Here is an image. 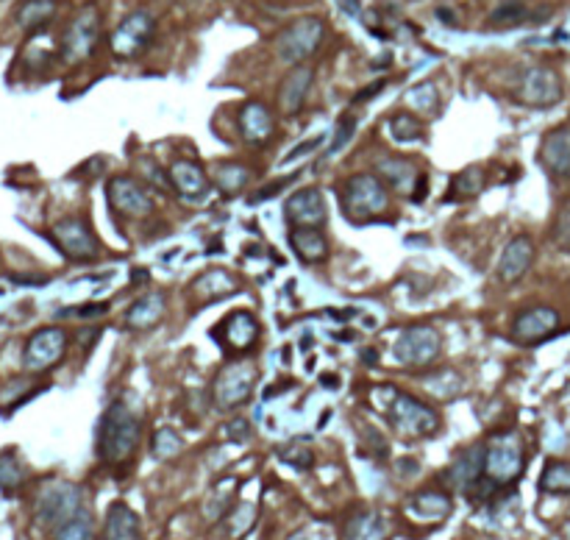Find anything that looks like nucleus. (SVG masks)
I'll use <instances>...</instances> for the list:
<instances>
[{
    "mask_svg": "<svg viewBox=\"0 0 570 540\" xmlns=\"http://www.w3.org/2000/svg\"><path fill=\"white\" fill-rule=\"evenodd\" d=\"M343 207H345V218L353 223H370L376 218H381L387 210H390V195H387V187L379 176L373 173H359L345 182L343 190Z\"/></svg>",
    "mask_w": 570,
    "mask_h": 540,
    "instance_id": "nucleus-3",
    "label": "nucleus"
},
{
    "mask_svg": "<svg viewBox=\"0 0 570 540\" xmlns=\"http://www.w3.org/2000/svg\"><path fill=\"white\" fill-rule=\"evenodd\" d=\"M390 132H393V137H396L398 142H414V140L426 137V125H423L418 117H414V115L401 112V115H396V117L390 120Z\"/></svg>",
    "mask_w": 570,
    "mask_h": 540,
    "instance_id": "nucleus-35",
    "label": "nucleus"
},
{
    "mask_svg": "<svg viewBox=\"0 0 570 540\" xmlns=\"http://www.w3.org/2000/svg\"><path fill=\"white\" fill-rule=\"evenodd\" d=\"M153 29H157V22H153L150 12H145V9L132 12L112 34L115 56L117 59H132V56L142 54L150 42V37H153Z\"/></svg>",
    "mask_w": 570,
    "mask_h": 540,
    "instance_id": "nucleus-11",
    "label": "nucleus"
},
{
    "mask_svg": "<svg viewBox=\"0 0 570 540\" xmlns=\"http://www.w3.org/2000/svg\"><path fill=\"white\" fill-rule=\"evenodd\" d=\"M348 540H384V521L379 516H359L348 529Z\"/></svg>",
    "mask_w": 570,
    "mask_h": 540,
    "instance_id": "nucleus-36",
    "label": "nucleus"
},
{
    "mask_svg": "<svg viewBox=\"0 0 570 540\" xmlns=\"http://www.w3.org/2000/svg\"><path fill=\"white\" fill-rule=\"evenodd\" d=\"M165 315V296L153 293V296H142L140 301H134L125 313V323L142 331L150 329L153 323H159V318Z\"/></svg>",
    "mask_w": 570,
    "mask_h": 540,
    "instance_id": "nucleus-28",
    "label": "nucleus"
},
{
    "mask_svg": "<svg viewBox=\"0 0 570 540\" xmlns=\"http://www.w3.org/2000/svg\"><path fill=\"white\" fill-rule=\"evenodd\" d=\"M240 279L234 273H228L223 268H215V270H206L200 279H195V285H192V293L203 301V304H209V301H220V298H228V296H234L240 290Z\"/></svg>",
    "mask_w": 570,
    "mask_h": 540,
    "instance_id": "nucleus-24",
    "label": "nucleus"
},
{
    "mask_svg": "<svg viewBox=\"0 0 570 540\" xmlns=\"http://www.w3.org/2000/svg\"><path fill=\"white\" fill-rule=\"evenodd\" d=\"M215 334L220 338V346L234 354V351H251L256 346L259 338V323L251 313H231L217 329Z\"/></svg>",
    "mask_w": 570,
    "mask_h": 540,
    "instance_id": "nucleus-17",
    "label": "nucleus"
},
{
    "mask_svg": "<svg viewBox=\"0 0 570 540\" xmlns=\"http://www.w3.org/2000/svg\"><path fill=\"white\" fill-rule=\"evenodd\" d=\"M481 476H484V449L481 446H473L464 454H459L451 462V468L446 471V482L451 487H456V491H471Z\"/></svg>",
    "mask_w": 570,
    "mask_h": 540,
    "instance_id": "nucleus-21",
    "label": "nucleus"
},
{
    "mask_svg": "<svg viewBox=\"0 0 570 540\" xmlns=\"http://www.w3.org/2000/svg\"><path fill=\"white\" fill-rule=\"evenodd\" d=\"M340 6L351 17H362V0H340Z\"/></svg>",
    "mask_w": 570,
    "mask_h": 540,
    "instance_id": "nucleus-51",
    "label": "nucleus"
},
{
    "mask_svg": "<svg viewBox=\"0 0 570 540\" xmlns=\"http://www.w3.org/2000/svg\"><path fill=\"white\" fill-rule=\"evenodd\" d=\"M231 432H228V437H231V441H248V437H251V424L248 421H234V424H231L228 426Z\"/></svg>",
    "mask_w": 570,
    "mask_h": 540,
    "instance_id": "nucleus-48",
    "label": "nucleus"
},
{
    "mask_svg": "<svg viewBox=\"0 0 570 540\" xmlns=\"http://www.w3.org/2000/svg\"><path fill=\"white\" fill-rule=\"evenodd\" d=\"M290 540H315V535H309V532H298V535H293Z\"/></svg>",
    "mask_w": 570,
    "mask_h": 540,
    "instance_id": "nucleus-52",
    "label": "nucleus"
},
{
    "mask_svg": "<svg viewBox=\"0 0 570 540\" xmlns=\"http://www.w3.org/2000/svg\"><path fill=\"white\" fill-rule=\"evenodd\" d=\"M529 20H532V12L523 4H517V0H509V4H501L487 17V25L489 29H515V25L529 22Z\"/></svg>",
    "mask_w": 570,
    "mask_h": 540,
    "instance_id": "nucleus-32",
    "label": "nucleus"
},
{
    "mask_svg": "<svg viewBox=\"0 0 570 540\" xmlns=\"http://www.w3.org/2000/svg\"><path fill=\"white\" fill-rule=\"evenodd\" d=\"M554 243L562 251H570V207H565L554 223Z\"/></svg>",
    "mask_w": 570,
    "mask_h": 540,
    "instance_id": "nucleus-43",
    "label": "nucleus"
},
{
    "mask_svg": "<svg viewBox=\"0 0 570 540\" xmlns=\"http://www.w3.org/2000/svg\"><path fill=\"white\" fill-rule=\"evenodd\" d=\"M81 512V491L72 484H56L42 493L39 499V519L45 524L62 527L64 521L75 519Z\"/></svg>",
    "mask_w": 570,
    "mask_h": 540,
    "instance_id": "nucleus-15",
    "label": "nucleus"
},
{
    "mask_svg": "<svg viewBox=\"0 0 570 540\" xmlns=\"http://www.w3.org/2000/svg\"><path fill=\"white\" fill-rule=\"evenodd\" d=\"M534 262V243L526 235H517L515 240H509V245L501 253L498 262V279L504 285H515L526 276V270Z\"/></svg>",
    "mask_w": 570,
    "mask_h": 540,
    "instance_id": "nucleus-18",
    "label": "nucleus"
},
{
    "mask_svg": "<svg viewBox=\"0 0 570 540\" xmlns=\"http://www.w3.org/2000/svg\"><path fill=\"white\" fill-rule=\"evenodd\" d=\"M526 468L523 443L515 432H496L484 449V476L489 484L506 487L521 479Z\"/></svg>",
    "mask_w": 570,
    "mask_h": 540,
    "instance_id": "nucleus-2",
    "label": "nucleus"
},
{
    "mask_svg": "<svg viewBox=\"0 0 570 540\" xmlns=\"http://www.w3.org/2000/svg\"><path fill=\"white\" fill-rule=\"evenodd\" d=\"M89 537H92V521L84 510L56 529V540H89Z\"/></svg>",
    "mask_w": 570,
    "mask_h": 540,
    "instance_id": "nucleus-37",
    "label": "nucleus"
},
{
    "mask_svg": "<svg viewBox=\"0 0 570 540\" xmlns=\"http://www.w3.org/2000/svg\"><path fill=\"white\" fill-rule=\"evenodd\" d=\"M559 323L562 318L554 306H529V310L517 313L512 323V338L517 343H542L554 331H559Z\"/></svg>",
    "mask_w": 570,
    "mask_h": 540,
    "instance_id": "nucleus-14",
    "label": "nucleus"
},
{
    "mask_svg": "<svg viewBox=\"0 0 570 540\" xmlns=\"http://www.w3.org/2000/svg\"><path fill=\"white\" fill-rule=\"evenodd\" d=\"M153 457L157 459H170L173 454L181 451V437L173 432V429H159L157 434H153Z\"/></svg>",
    "mask_w": 570,
    "mask_h": 540,
    "instance_id": "nucleus-38",
    "label": "nucleus"
},
{
    "mask_svg": "<svg viewBox=\"0 0 570 540\" xmlns=\"http://www.w3.org/2000/svg\"><path fill=\"white\" fill-rule=\"evenodd\" d=\"M103 540H142L137 512L132 507H125V504H115L109 510L106 537H103Z\"/></svg>",
    "mask_w": 570,
    "mask_h": 540,
    "instance_id": "nucleus-27",
    "label": "nucleus"
},
{
    "mask_svg": "<svg viewBox=\"0 0 570 540\" xmlns=\"http://www.w3.org/2000/svg\"><path fill=\"white\" fill-rule=\"evenodd\" d=\"M106 195H109L112 212L125 218V220H140V218H148L153 212V203H150L145 187L137 184L134 178H128V176L112 178L109 187H106Z\"/></svg>",
    "mask_w": 570,
    "mask_h": 540,
    "instance_id": "nucleus-12",
    "label": "nucleus"
},
{
    "mask_svg": "<svg viewBox=\"0 0 570 540\" xmlns=\"http://www.w3.org/2000/svg\"><path fill=\"white\" fill-rule=\"evenodd\" d=\"M409 100L414 107H418L421 112H431V109H437V90H434V84H421V87H414L412 90V95H409Z\"/></svg>",
    "mask_w": 570,
    "mask_h": 540,
    "instance_id": "nucleus-42",
    "label": "nucleus"
},
{
    "mask_svg": "<svg viewBox=\"0 0 570 540\" xmlns=\"http://www.w3.org/2000/svg\"><path fill=\"white\" fill-rule=\"evenodd\" d=\"M540 487L546 493H570V462H549L540 476Z\"/></svg>",
    "mask_w": 570,
    "mask_h": 540,
    "instance_id": "nucleus-33",
    "label": "nucleus"
},
{
    "mask_svg": "<svg viewBox=\"0 0 570 540\" xmlns=\"http://www.w3.org/2000/svg\"><path fill=\"white\" fill-rule=\"evenodd\" d=\"M323 37H326V25L320 17H301L278 34V42H276L278 59L287 64H301L320 47Z\"/></svg>",
    "mask_w": 570,
    "mask_h": 540,
    "instance_id": "nucleus-5",
    "label": "nucleus"
},
{
    "mask_svg": "<svg viewBox=\"0 0 570 540\" xmlns=\"http://www.w3.org/2000/svg\"><path fill=\"white\" fill-rule=\"evenodd\" d=\"M323 140H326V134H320V137H315V140H309V142H301L298 148H293L287 157H284V165L287 162H293V159H298V157H306V153H312V150H318L320 145H323Z\"/></svg>",
    "mask_w": 570,
    "mask_h": 540,
    "instance_id": "nucleus-47",
    "label": "nucleus"
},
{
    "mask_svg": "<svg viewBox=\"0 0 570 540\" xmlns=\"http://www.w3.org/2000/svg\"><path fill=\"white\" fill-rule=\"evenodd\" d=\"M379 173H381L398 193H404V195H409V198H412L414 187H418L421 176H423V173H418V167H414L409 159H381V162H379Z\"/></svg>",
    "mask_w": 570,
    "mask_h": 540,
    "instance_id": "nucleus-26",
    "label": "nucleus"
},
{
    "mask_svg": "<svg viewBox=\"0 0 570 540\" xmlns=\"http://www.w3.org/2000/svg\"><path fill=\"white\" fill-rule=\"evenodd\" d=\"M248 178H251V170L242 167V165H234V162H225L220 165L217 170V187L223 190V195H237L242 193V187L248 184Z\"/></svg>",
    "mask_w": 570,
    "mask_h": 540,
    "instance_id": "nucleus-34",
    "label": "nucleus"
},
{
    "mask_svg": "<svg viewBox=\"0 0 570 540\" xmlns=\"http://www.w3.org/2000/svg\"><path fill=\"white\" fill-rule=\"evenodd\" d=\"M284 218L290 220L293 228H320L326 223V201L323 193L309 187L298 190L287 198V207H284Z\"/></svg>",
    "mask_w": 570,
    "mask_h": 540,
    "instance_id": "nucleus-16",
    "label": "nucleus"
},
{
    "mask_svg": "<svg viewBox=\"0 0 570 540\" xmlns=\"http://www.w3.org/2000/svg\"><path fill=\"white\" fill-rule=\"evenodd\" d=\"M290 245L295 256L306 265H318L328 256V240L320 228H293L290 231Z\"/></svg>",
    "mask_w": 570,
    "mask_h": 540,
    "instance_id": "nucleus-25",
    "label": "nucleus"
},
{
    "mask_svg": "<svg viewBox=\"0 0 570 540\" xmlns=\"http://www.w3.org/2000/svg\"><path fill=\"white\" fill-rule=\"evenodd\" d=\"M390 421L404 437H429L439 429V416L409 393H396L390 404Z\"/></svg>",
    "mask_w": 570,
    "mask_h": 540,
    "instance_id": "nucleus-7",
    "label": "nucleus"
},
{
    "mask_svg": "<svg viewBox=\"0 0 570 540\" xmlns=\"http://www.w3.org/2000/svg\"><path fill=\"white\" fill-rule=\"evenodd\" d=\"M54 12H56L54 0H25V4L20 6V12H17V22L22 25L25 31H37L50 17H54Z\"/></svg>",
    "mask_w": 570,
    "mask_h": 540,
    "instance_id": "nucleus-31",
    "label": "nucleus"
},
{
    "mask_svg": "<svg viewBox=\"0 0 570 540\" xmlns=\"http://www.w3.org/2000/svg\"><path fill=\"white\" fill-rule=\"evenodd\" d=\"M443 354V338L429 323H414L398 331V340L393 346L396 363L404 368H429Z\"/></svg>",
    "mask_w": 570,
    "mask_h": 540,
    "instance_id": "nucleus-4",
    "label": "nucleus"
},
{
    "mask_svg": "<svg viewBox=\"0 0 570 540\" xmlns=\"http://www.w3.org/2000/svg\"><path fill=\"white\" fill-rule=\"evenodd\" d=\"M22 482V468L14 454H4L0 457V487H6V491H12V487H17Z\"/></svg>",
    "mask_w": 570,
    "mask_h": 540,
    "instance_id": "nucleus-39",
    "label": "nucleus"
},
{
    "mask_svg": "<svg viewBox=\"0 0 570 540\" xmlns=\"http://www.w3.org/2000/svg\"><path fill=\"white\" fill-rule=\"evenodd\" d=\"M384 87H387V81L381 79V81H376V84H370V87H365V90H362V92L356 95V100H359V104H362V100H368V98L379 95V92H381Z\"/></svg>",
    "mask_w": 570,
    "mask_h": 540,
    "instance_id": "nucleus-50",
    "label": "nucleus"
},
{
    "mask_svg": "<svg viewBox=\"0 0 570 540\" xmlns=\"http://www.w3.org/2000/svg\"><path fill=\"white\" fill-rule=\"evenodd\" d=\"M140 170L145 173L148 182H157V187H159L162 193H170V184H173V182H170V178H167L157 165H150L148 159H142V162H140Z\"/></svg>",
    "mask_w": 570,
    "mask_h": 540,
    "instance_id": "nucleus-45",
    "label": "nucleus"
},
{
    "mask_svg": "<svg viewBox=\"0 0 570 540\" xmlns=\"http://www.w3.org/2000/svg\"><path fill=\"white\" fill-rule=\"evenodd\" d=\"M109 313V304H89V306H70V310H62V318L67 315H75V318H95V315H103Z\"/></svg>",
    "mask_w": 570,
    "mask_h": 540,
    "instance_id": "nucleus-46",
    "label": "nucleus"
},
{
    "mask_svg": "<svg viewBox=\"0 0 570 540\" xmlns=\"http://www.w3.org/2000/svg\"><path fill=\"white\" fill-rule=\"evenodd\" d=\"M140 434H142L140 418L123 401H115L106 409V416H103L100 432H98V454H100V459L112 462V466H120V462H125L128 457L137 451Z\"/></svg>",
    "mask_w": 570,
    "mask_h": 540,
    "instance_id": "nucleus-1",
    "label": "nucleus"
},
{
    "mask_svg": "<svg viewBox=\"0 0 570 540\" xmlns=\"http://www.w3.org/2000/svg\"><path fill=\"white\" fill-rule=\"evenodd\" d=\"M98 37H100V14L98 9H81L79 14H75V20L70 22V29L64 31V39H62V56L64 62L75 64V62H84L95 45H98Z\"/></svg>",
    "mask_w": 570,
    "mask_h": 540,
    "instance_id": "nucleus-10",
    "label": "nucleus"
},
{
    "mask_svg": "<svg viewBox=\"0 0 570 540\" xmlns=\"http://www.w3.org/2000/svg\"><path fill=\"white\" fill-rule=\"evenodd\" d=\"M281 457L287 459L290 466H295V468H309V466H312V451H309V449H301V446L284 449Z\"/></svg>",
    "mask_w": 570,
    "mask_h": 540,
    "instance_id": "nucleus-44",
    "label": "nucleus"
},
{
    "mask_svg": "<svg viewBox=\"0 0 570 540\" xmlns=\"http://www.w3.org/2000/svg\"><path fill=\"white\" fill-rule=\"evenodd\" d=\"M256 365L253 363H228L223 365V371L215 379L212 388V399L217 409H237L240 404H245L253 396L256 388Z\"/></svg>",
    "mask_w": 570,
    "mask_h": 540,
    "instance_id": "nucleus-6",
    "label": "nucleus"
},
{
    "mask_svg": "<svg viewBox=\"0 0 570 540\" xmlns=\"http://www.w3.org/2000/svg\"><path fill=\"white\" fill-rule=\"evenodd\" d=\"M67 348V334L59 326H45L34 331L22 351V365L31 373H42L59 365V359L64 356Z\"/></svg>",
    "mask_w": 570,
    "mask_h": 540,
    "instance_id": "nucleus-8",
    "label": "nucleus"
},
{
    "mask_svg": "<svg viewBox=\"0 0 570 540\" xmlns=\"http://www.w3.org/2000/svg\"><path fill=\"white\" fill-rule=\"evenodd\" d=\"M312 81H315V73L309 67H295L287 79L281 81L278 87V107L281 112L293 117L303 109L306 98H309V90H312Z\"/></svg>",
    "mask_w": 570,
    "mask_h": 540,
    "instance_id": "nucleus-20",
    "label": "nucleus"
},
{
    "mask_svg": "<svg viewBox=\"0 0 570 540\" xmlns=\"http://www.w3.org/2000/svg\"><path fill=\"white\" fill-rule=\"evenodd\" d=\"M540 159L549 173L554 176H570V125H559L542 140Z\"/></svg>",
    "mask_w": 570,
    "mask_h": 540,
    "instance_id": "nucleus-22",
    "label": "nucleus"
},
{
    "mask_svg": "<svg viewBox=\"0 0 570 540\" xmlns=\"http://www.w3.org/2000/svg\"><path fill=\"white\" fill-rule=\"evenodd\" d=\"M487 184V170L473 165L468 170H462L459 176H454L451 182V193H448V201H468V198H476Z\"/></svg>",
    "mask_w": 570,
    "mask_h": 540,
    "instance_id": "nucleus-30",
    "label": "nucleus"
},
{
    "mask_svg": "<svg viewBox=\"0 0 570 540\" xmlns=\"http://www.w3.org/2000/svg\"><path fill=\"white\" fill-rule=\"evenodd\" d=\"M240 132H242L245 142H251V145L270 142V137L276 134V117L270 112V107L259 104V100L245 104L240 112Z\"/></svg>",
    "mask_w": 570,
    "mask_h": 540,
    "instance_id": "nucleus-19",
    "label": "nucleus"
},
{
    "mask_svg": "<svg viewBox=\"0 0 570 540\" xmlns=\"http://www.w3.org/2000/svg\"><path fill=\"white\" fill-rule=\"evenodd\" d=\"M54 240L59 245V251L75 262H92L100 245L95 240V235L89 231V226L79 218H64L54 226Z\"/></svg>",
    "mask_w": 570,
    "mask_h": 540,
    "instance_id": "nucleus-13",
    "label": "nucleus"
},
{
    "mask_svg": "<svg viewBox=\"0 0 570 540\" xmlns=\"http://www.w3.org/2000/svg\"><path fill=\"white\" fill-rule=\"evenodd\" d=\"M454 501L448 493H439V491H426L418 493L412 499V512L418 516L421 521H443L451 516Z\"/></svg>",
    "mask_w": 570,
    "mask_h": 540,
    "instance_id": "nucleus-29",
    "label": "nucleus"
},
{
    "mask_svg": "<svg viewBox=\"0 0 570 540\" xmlns=\"http://www.w3.org/2000/svg\"><path fill=\"white\" fill-rule=\"evenodd\" d=\"M515 98L526 107L549 109L562 100V79L549 67H532L515 87Z\"/></svg>",
    "mask_w": 570,
    "mask_h": 540,
    "instance_id": "nucleus-9",
    "label": "nucleus"
},
{
    "mask_svg": "<svg viewBox=\"0 0 570 540\" xmlns=\"http://www.w3.org/2000/svg\"><path fill=\"white\" fill-rule=\"evenodd\" d=\"M170 182H173L175 193H181L190 201H198V198H203L206 193H209V178H206L203 167L195 165V162H187V159L173 162Z\"/></svg>",
    "mask_w": 570,
    "mask_h": 540,
    "instance_id": "nucleus-23",
    "label": "nucleus"
},
{
    "mask_svg": "<svg viewBox=\"0 0 570 540\" xmlns=\"http://www.w3.org/2000/svg\"><path fill=\"white\" fill-rule=\"evenodd\" d=\"M353 132H356V117L353 115H343V120L336 123V132H334V142L328 148V157H331V153H336V150H343L351 142Z\"/></svg>",
    "mask_w": 570,
    "mask_h": 540,
    "instance_id": "nucleus-41",
    "label": "nucleus"
},
{
    "mask_svg": "<svg viewBox=\"0 0 570 540\" xmlns=\"http://www.w3.org/2000/svg\"><path fill=\"white\" fill-rule=\"evenodd\" d=\"M293 178H298V176L293 173L290 178H278V182H273V187H268V190H259V193H256V195H253L251 201H262V198H273V195H276V193H278V190H281L284 184H290V182H293Z\"/></svg>",
    "mask_w": 570,
    "mask_h": 540,
    "instance_id": "nucleus-49",
    "label": "nucleus"
},
{
    "mask_svg": "<svg viewBox=\"0 0 570 540\" xmlns=\"http://www.w3.org/2000/svg\"><path fill=\"white\" fill-rule=\"evenodd\" d=\"M253 519H256V512H253V507H251V504L237 507V510L228 516V532H231V537L245 535V532L253 527Z\"/></svg>",
    "mask_w": 570,
    "mask_h": 540,
    "instance_id": "nucleus-40",
    "label": "nucleus"
}]
</instances>
